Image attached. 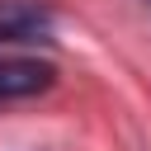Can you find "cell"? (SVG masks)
Returning <instances> with one entry per match:
<instances>
[{
	"instance_id": "6da1fadb",
	"label": "cell",
	"mask_w": 151,
	"mask_h": 151,
	"mask_svg": "<svg viewBox=\"0 0 151 151\" xmlns=\"http://www.w3.org/2000/svg\"><path fill=\"white\" fill-rule=\"evenodd\" d=\"M57 9L47 0H0V47H38L52 42Z\"/></svg>"
},
{
	"instance_id": "7a4b0ae2",
	"label": "cell",
	"mask_w": 151,
	"mask_h": 151,
	"mask_svg": "<svg viewBox=\"0 0 151 151\" xmlns=\"http://www.w3.org/2000/svg\"><path fill=\"white\" fill-rule=\"evenodd\" d=\"M57 80V66L33 57V52H14V47H0V104L9 99H33L42 90H52Z\"/></svg>"
}]
</instances>
